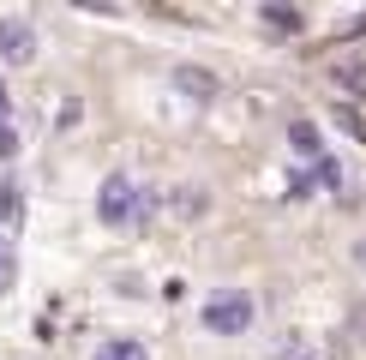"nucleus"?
Here are the masks:
<instances>
[{
  "instance_id": "5",
  "label": "nucleus",
  "mask_w": 366,
  "mask_h": 360,
  "mask_svg": "<svg viewBox=\"0 0 366 360\" xmlns=\"http://www.w3.org/2000/svg\"><path fill=\"white\" fill-rule=\"evenodd\" d=\"M90 360H150V349H144L139 336H109V342H102V349L90 354Z\"/></svg>"
},
{
  "instance_id": "2",
  "label": "nucleus",
  "mask_w": 366,
  "mask_h": 360,
  "mask_svg": "<svg viewBox=\"0 0 366 360\" xmlns=\"http://www.w3.org/2000/svg\"><path fill=\"white\" fill-rule=\"evenodd\" d=\"M97 216L109 222V229H127V222L139 216V186H132L127 174H109L102 192H97Z\"/></svg>"
},
{
  "instance_id": "3",
  "label": "nucleus",
  "mask_w": 366,
  "mask_h": 360,
  "mask_svg": "<svg viewBox=\"0 0 366 360\" xmlns=\"http://www.w3.org/2000/svg\"><path fill=\"white\" fill-rule=\"evenodd\" d=\"M0 60H6V66L36 60V30H30L24 19H0Z\"/></svg>"
},
{
  "instance_id": "4",
  "label": "nucleus",
  "mask_w": 366,
  "mask_h": 360,
  "mask_svg": "<svg viewBox=\"0 0 366 360\" xmlns=\"http://www.w3.org/2000/svg\"><path fill=\"white\" fill-rule=\"evenodd\" d=\"M174 90L192 96V102H210V96H217V79H210L204 66H174Z\"/></svg>"
},
{
  "instance_id": "7",
  "label": "nucleus",
  "mask_w": 366,
  "mask_h": 360,
  "mask_svg": "<svg viewBox=\"0 0 366 360\" xmlns=\"http://www.w3.org/2000/svg\"><path fill=\"white\" fill-rule=\"evenodd\" d=\"M19 282V252H12V240H0V294Z\"/></svg>"
},
{
  "instance_id": "8",
  "label": "nucleus",
  "mask_w": 366,
  "mask_h": 360,
  "mask_svg": "<svg viewBox=\"0 0 366 360\" xmlns=\"http://www.w3.org/2000/svg\"><path fill=\"white\" fill-rule=\"evenodd\" d=\"M277 360H325V354H318V349H307V342L295 336V342H282V354H277Z\"/></svg>"
},
{
  "instance_id": "9",
  "label": "nucleus",
  "mask_w": 366,
  "mask_h": 360,
  "mask_svg": "<svg viewBox=\"0 0 366 360\" xmlns=\"http://www.w3.org/2000/svg\"><path fill=\"white\" fill-rule=\"evenodd\" d=\"M348 336H355V349H366V306L348 312Z\"/></svg>"
},
{
  "instance_id": "10",
  "label": "nucleus",
  "mask_w": 366,
  "mask_h": 360,
  "mask_svg": "<svg viewBox=\"0 0 366 360\" xmlns=\"http://www.w3.org/2000/svg\"><path fill=\"white\" fill-rule=\"evenodd\" d=\"M84 6H102V12H114V6H127V0H84Z\"/></svg>"
},
{
  "instance_id": "1",
  "label": "nucleus",
  "mask_w": 366,
  "mask_h": 360,
  "mask_svg": "<svg viewBox=\"0 0 366 360\" xmlns=\"http://www.w3.org/2000/svg\"><path fill=\"white\" fill-rule=\"evenodd\" d=\"M204 330H217V336H247L252 330V294L247 289H222L204 306Z\"/></svg>"
},
{
  "instance_id": "12",
  "label": "nucleus",
  "mask_w": 366,
  "mask_h": 360,
  "mask_svg": "<svg viewBox=\"0 0 366 360\" xmlns=\"http://www.w3.org/2000/svg\"><path fill=\"white\" fill-rule=\"evenodd\" d=\"M0 114H6V84H0Z\"/></svg>"
},
{
  "instance_id": "11",
  "label": "nucleus",
  "mask_w": 366,
  "mask_h": 360,
  "mask_svg": "<svg viewBox=\"0 0 366 360\" xmlns=\"http://www.w3.org/2000/svg\"><path fill=\"white\" fill-rule=\"evenodd\" d=\"M355 264H360V270H366V240H360V246H355Z\"/></svg>"
},
{
  "instance_id": "6",
  "label": "nucleus",
  "mask_w": 366,
  "mask_h": 360,
  "mask_svg": "<svg viewBox=\"0 0 366 360\" xmlns=\"http://www.w3.org/2000/svg\"><path fill=\"white\" fill-rule=\"evenodd\" d=\"M288 144H295V156H307V162L325 156V144H318V132L307 126V120H295V126H288Z\"/></svg>"
}]
</instances>
